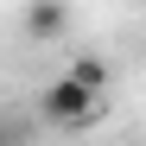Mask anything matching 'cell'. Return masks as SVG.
I'll list each match as a JSON object with an SVG mask.
<instances>
[{
	"label": "cell",
	"instance_id": "6da1fadb",
	"mask_svg": "<svg viewBox=\"0 0 146 146\" xmlns=\"http://www.w3.org/2000/svg\"><path fill=\"white\" fill-rule=\"evenodd\" d=\"M95 114H102V89L83 83L76 70H64L57 83H44V89H38V121H44V127L76 133V127H89Z\"/></svg>",
	"mask_w": 146,
	"mask_h": 146
},
{
	"label": "cell",
	"instance_id": "7a4b0ae2",
	"mask_svg": "<svg viewBox=\"0 0 146 146\" xmlns=\"http://www.w3.org/2000/svg\"><path fill=\"white\" fill-rule=\"evenodd\" d=\"M70 32V0H32L26 7V38L32 44H57Z\"/></svg>",
	"mask_w": 146,
	"mask_h": 146
},
{
	"label": "cell",
	"instance_id": "3957f363",
	"mask_svg": "<svg viewBox=\"0 0 146 146\" xmlns=\"http://www.w3.org/2000/svg\"><path fill=\"white\" fill-rule=\"evenodd\" d=\"M70 70H76L83 83H95V89H108V64H102V57H76Z\"/></svg>",
	"mask_w": 146,
	"mask_h": 146
},
{
	"label": "cell",
	"instance_id": "277c9868",
	"mask_svg": "<svg viewBox=\"0 0 146 146\" xmlns=\"http://www.w3.org/2000/svg\"><path fill=\"white\" fill-rule=\"evenodd\" d=\"M0 146H13V127H7V121H0Z\"/></svg>",
	"mask_w": 146,
	"mask_h": 146
}]
</instances>
